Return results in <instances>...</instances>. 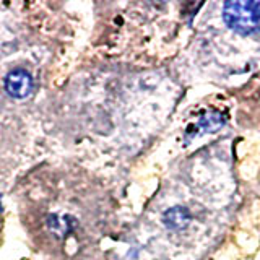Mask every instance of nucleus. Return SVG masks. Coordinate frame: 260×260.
<instances>
[{
    "label": "nucleus",
    "instance_id": "f257e3e1",
    "mask_svg": "<svg viewBox=\"0 0 260 260\" xmlns=\"http://www.w3.org/2000/svg\"><path fill=\"white\" fill-rule=\"evenodd\" d=\"M223 20L228 28L242 36L260 31V2L255 0H239L226 2L223 5Z\"/></svg>",
    "mask_w": 260,
    "mask_h": 260
},
{
    "label": "nucleus",
    "instance_id": "f03ea898",
    "mask_svg": "<svg viewBox=\"0 0 260 260\" xmlns=\"http://www.w3.org/2000/svg\"><path fill=\"white\" fill-rule=\"evenodd\" d=\"M5 89L12 98L21 100L32 91V78L29 72L23 69H15L5 78Z\"/></svg>",
    "mask_w": 260,
    "mask_h": 260
},
{
    "label": "nucleus",
    "instance_id": "7ed1b4c3",
    "mask_svg": "<svg viewBox=\"0 0 260 260\" xmlns=\"http://www.w3.org/2000/svg\"><path fill=\"white\" fill-rule=\"evenodd\" d=\"M0 210H2V207H0Z\"/></svg>",
    "mask_w": 260,
    "mask_h": 260
}]
</instances>
